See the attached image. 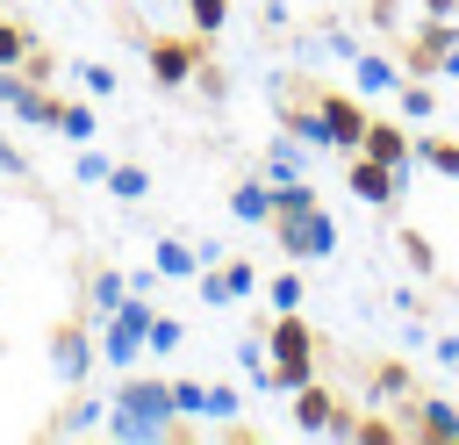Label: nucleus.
I'll return each instance as SVG.
<instances>
[{
  "label": "nucleus",
  "mask_w": 459,
  "mask_h": 445,
  "mask_svg": "<svg viewBox=\"0 0 459 445\" xmlns=\"http://www.w3.org/2000/svg\"><path fill=\"white\" fill-rule=\"evenodd\" d=\"M100 438L115 445H158V438H194V416L172 409V380H122L108 416H100Z\"/></svg>",
  "instance_id": "1"
},
{
  "label": "nucleus",
  "mask_w": 459,
  "mask_h": 445,
  "mask_svg": "<svg viewBox=\"0 0 459 445\" xmlns=\"http://www.w3.org/2000/svg\"><path fill=\"white\" fill-rule=\"evenodd\" d=\"M316 330L301 323V309H287V316H273L265 323V359H273V395H294V388H308L316 380Z\"/></svg>",
  "instance_id": "2"
},
{
  "label": "nucleus",
  "mask_w": 459,
  "mask_h": 445,
  "mask_svg": "<svg viewBox=\"0 0 459 445\" xmlns=\"http://www.w3.org/2000/svg\"><path fill=\"white\" fill-rule=\"evenodd\" d=\"M265 230H273V244H280L294 266H301V258H330V251H337V222L323 215V201H280Z\"/></svg>",
  "instance_id": "3"
},
{
  "label": "nucleus",
  "mask_w": 459,
  "mask_h": 445,
  "mask_svg": "<svg viewBox=\"0 0 459 445\" xmlns=\"http://www.w3.org/2000/svg\"><path fill=\"white\" fill-rule=\"evenodd\" d=\"M151 316H158V309H151V294H136V287H129V294L115 301V316H108V330H100V359H108L115 373L143 359V337H151Z\"/></svg>",
  "instance_id": "4"
},
{
  "label": "nucleus",
  "mask_w": 459,
  "mask_h": 445,
  "mask_svg": "<svg viewBox=\"0 0 459 445\" xmlns=\"http://www.w3.org/2000/svg\"><path fill=\"white\" fill-rule=\"evenodd\" d=\"M402 72L430 79V72H459V14H430L423 29L402 36Z\"/></svg>",
  "instance_id": "5"
},
{
  "label": "nucleus",
  "mask_w": 459,
  "mask_h": 445,
  "mask_svg": "<svg viewBox=\"0 0 459 445\" xmlns=\"http://www.w3.org/2000/svg\"><path fill=\"white\" fill-rule=\"evenodd\" d=\"M301 93L323 108V122H330V144H337V151H359V144H366V122H373V115H366L359 100H344L337 86H316V79H301Z\"/></svg>",
  "instance_id": "6"
},
{
  "label": "nucleus",
  "mask_w": 459,
  "mask_h": 445,
  "mask_svg": "<svg viewBox=\"0 0 459 445\" xmlns=\"http://www.w3.org/2000/svg\"><path fill=\"white\" fill-rule=\"evenodd\" d=\"M143 57H151V79L158 86H194V65L208 57V43H179V36H143Z\"/></svg>",
  "instance_id": "7"
},
{
  "label": "nucleus",
  "mask_w": 459,
  "mask_h": 445,
  "mask_svg": "<svg viewBox=\"0 0 459 445\" xmlns=\"http://www.w3.org/2000/svg\"><path fill=\"white\" fill-rule=\"evenodd\" d=\"M344 187H351L359 201H373V208H394L409 179H402L394 165H380V158H366V151H344Z\"/></svg>",
  "instance_id": "8"
},
{
  "label": "nucleus",
  "mask_w": 459,
  "mask_h": 445,
  "mask_svg": "<svg viewBox=\"0 0 459 445\" xmlns=\"http://www.w3.org/2000/svg\"><path fill=\"white\" fill-rule=\"evenodd\" d=\"M93 359H100V345L86 337V323H57V330H50V373H57L65 388H86Z\"/></svg>",
  "instance_id": "9"
},
{
  "label": "nucleus",
  "mask_w": 459,
  "mask_h": 445,
  "mask_svg": "<svg viewBox=\"0 0 459 445\" xmlns=\"http://www.w3.org/2000/svg\"><path fill=\"white\" fill-rule=\"evenodd\" d=\"M394 416H402L409 438H430V445H452V438H459V409H452L445 395H416V402L394 409Z\"/></svg>",
  "instance_id": "10"
},
{
  "label": "nucleus",
  "mask_w": 459,
  "mask_h": 445,
  "mask_svg": "<svg viewBox=\"0 0 459 445\" xmlns=\"http://www.w3.org/2000/svg\"><path fill=\"white\" fill-rule=\"evenodd\" d=\"M251 287H258V273H251L244 258H230V266H222V258L201 266V301H208V309H230V301H244Z\"/></svg>",
  "instance_id": "11"
},
{
  "label": "nucleus",
  "mask_w": 459,
  "mask_h": 445,
  "mask_svg": "<svg viewBox=\"0 0 459 445\" xmlns=\"http://www.w3.org/2000/svg\"><path fill=\"white\" fill-rule=\"evenodd\" d=\"M100 416H108V402H93L86 388H72V402L57 416H43V438H86V431H100Z\"/></svg>",
  "instance_id": "12"
},
{
  "label": "nucleus",
  "mask_w": 459,
  "mask_h": 445,
  "mask_svg": "<svg viewBox=\"0 0 459 445\" xmlns=\"http://www.w3.org/2000/svg\"><path fill=\"white\" fill-rule=\"evenodd\" d=\"M366 158H380V165H394L402 179H409V165H416V136H402L394 122H366V144H359Z\"/></svg>",
  "instance_id": "13"
},
{
  "label": "nucleus",
  "mask_w": 459,
  "mask_h": 445,
  "mask_svg": "<svg viewBox=\"0 0 459 445\" xmlns=\"http://www.w3.org/2000/svg\"><path fill=\"white\" fill-rule=\"evenodd\" d=\"M366 395H373V402H416V373H409L402 359H380V366L366 373Z\"/></svg>",
  "instance_id": "14"
},
{
  "label": "nucleus",
  "mask_w": 459,
  "mask_h": 445,
  "mask_svg": "<svg viewBox=\"0 0 459 445\" xmlns=\"http://www.w3.org/2000/svg\"><path fill=\"white\" fill-rule=\"evenodd\" d=\"M287 402H294V423H301V431H316V438L330 431V409H337V395H330L323 380H308V388H294Z\"/></svg>",
  "instance_id": "15"
},
{
  "label": "nucleus",
  "mask_w": 459,
  "mask_h": 445,
  "mask_svg": "<svg viewBox=\"0 0 459 445\" xmlns=\"http://www.w3.org/2000/svg\"><path fill=\"white\" fill-rule=\"evenodd\" d=\"M230 215L237 222H273V179H237L230 187Z\"/></svg>",
  "instance_id": "16"
},
{
  "label": "nucleus",
  "mask_w": 459,
  "mask_h": 445,
  "mask_svg": "<svg viewBox=\"0 0 459 445\" xmlns=\"http://www.w3.org/2000/svg\"><path fill=\"white\" fill-rule=\"evenodd\" d=\"M151 266H158L165 280H186V273H201V251H194L186 237H158V251H151Z\"/></svg>",
  "instance_id": "17"
},
{
  "label": "nucleus",
  "mask_w": 459,
  "mask_h": 445,
  "mask_svg": "<svg viewBox=\"0 0 459 445\" xmlns=\"http://www.w3.org/2000/svg\"><path fill=\"white\" fill-rule=\"evenodd\" d=\"M351 79H359L366 93H380V86H394L402 72H394V57H380V50H359V57H351Z\"/></svg>",
  "instance_id": "18"
},
{
  "label": "nucleus",
  "mask_w": 459,
  "mask_h": 445,
  "mask_svg": "<svg viewBox=\"0 0 459 445\" xmlns=\"http://www.w3.org/2000/svg\"><path fill=\"white\" fill-rule=\"evenodd\" d=\"M129 294V273H115V266H100L93 273V287H86V301H93V316H115V301Z\"/></svg>",
  "instance_id": "19"
},
{
  "label": "nucleus",
  "mask_w": 459,
  "mask_h": 445,
  "mask_svg": "<svg viewBox=\"0 0 459 445\" xmlns=\"http://www.w3.org/2000/svg\"><path fill=\"white\" fill-rule=\"evenodd\" d=\"M416 158H423L430 172H445V179H459V144H452V136H416Z\"/></svg>",
  "instance_id": "20"
},
{
  "label": "nucleus",
  "mask_w": 459,
  "mask_h": 445,
  "mask_svg": "<svg viewBox=\"0 0 459 445\" xmlns=\"http://www.w3.org/2000/svg\"><path fill=\"white\" fill-rule=\"evenodd\" d=\"M394 93H402V115H416V122H430V108H437V93L416 79V72H402L394 79Z\"/></svg>",
  "instance_id": "21"
},
{
  "label": "nucleus",
  "mask_w": 459,
  "mask_h": 445,
  "mask_svg": "<svg viewBox=\"0 0 459 445\" xmlns=\"http://www.w3.org/2000/svg\"><path fill=\"white\" fill-rule=\"evenodd\" d=\"M93 129H100V122H93V108H86V100H65V108H57V136H72V144H86Z\"/></svg>",
  "instance_id": "22"
},
{
  "label": "nucleus",
  "mask_w": 459,
  "mask_h": 445,
  "mask_svg": "<svg viewBox=\"0 0 459 445\" xmlns=\"http://www.w3.org/2000/svg\"><path fill=\"white\" fill-rule=\"evenodd\" d=\"M108 187H115V201H143L151 194V172L143 165H108Z\"/></svg>",
  "instance_id": "23"
},
{
  "label": "nucleus",
  "mask_w": 459,
  "mask_h": 445,
  "mask_svg": "<svg viewBox=\"0 0 459 445\" xmlns=\"http://www.w3.org/2000/svg\"><path fill=\"white\" fill-rule=\"evenodd\" d=\"M301 294H308V287H301V273H294V258H287V273L265 287V301H273V316H287V309H301Z\"/></svg>",
  "instance_id": "24"
},
{
  "label": "nucleus",
  "mask_w": 459,
  "mask_h": 445,
  "mask_svg": "<svg viewBox=\"0 0 459 445\" xmlns=\"http://www.w3.org/2000/svg\"><path fill=\"white\" fill-rule=\"evenodd\" d=\"M394 438H409L402 416H359V431H351V445H394Z\"/></svg>",
  "instance_id": "25"
},
{
  "label": "nucleus",
  "mask_w": 459,
  "mask_h": 445,
  "mask_svg": "<svg viewBox=\"0 0 459 445\" xmlns=\"http://www.w3.org/2000/svg\"><path fill=\"white\" fill-rule=\"evenodd\" d=\"M186 22H194V36H215L230 22V0H186Z\"/></svg>",
  "instance_id": "26"
},
{
  "label": "nucleus",
  "mask_w": 459,
  "mask_h": 445,
  "mask_svg": "<svg viewBox=\"0 0 459 445\" xmlns=\"http://www.w3.org/2000/svg\"><path fill=\"white\" fill-rule=\"evenodd\" d=\"M172 409L179 416H208V380H172Z\"/></svg>",
  "instance_id": "27"
},
{
  "label": "nucleus",
  "mask_w": 459,
  "mask_h": 445,
  "mask_svg": "<svg viewBox=\"0 0 459 445\" xmlns=\"http://www.w3.org/2000/svg\"><path fill=\"white\" fill-rule=\"evenodd\" d=\"M22 72H29L36 86H50V79H57V57H50V43H29V50H22Z\"/></svg>",
  "instance_id": "28"
},
{
  "label": "nucleus",
  "mask_w": 459,
  "mask_h": 445,
  "mask_svg": "<svg viewBox=\"0 0 459 445\" xmlns=\"http://www.w3.org/2000/svg\"><path fill=\"white\" fill-rule=\"evenodd\" d=\"M194 86H201V100H222V93H230V72H222L215 57H201V65H194Z\"/></svg>",
  "instance_id": "29"
},
{
  "label": "nucleus",
  "mask_w": 459,
  "mask_h": 445,
  "mask_svg": "<svg viewBox=\"0 0 459 445\" xmlns=\"http://www.w3.org/2000/svg\"><path fill=\"white\" fill-rule=\"evenodd\" d=\"M402 258H409L416 273H437V251H430V237H423V230H402Z\"/></svg>",
  "instance_id": "30"
},
{
  "label": "nucleus",
  "mask_w": 459,
  "mask_h": 445,
  "mask_svg": "<svg viewBox=\"0 0 459 445\" xmlns=\"http://www.w3.org/2000/svg\"><path fill=\"white\" fill-rule=\"evenodd\" d=\"M179 316H151V337H143V352H179Z\"/></svg>",
  "instance_id": "31"
},
{
  "label": "nucleus",
  "mask_w": 459,
  "mask_h": 445,
  "mask_svg": "<svg viewBox=\"0 0 459 445\" xmlns=\"http://www.w3.org/2000/svg\"><path fill=\"white\" fill-rule=\"evenodd\" d=\"M36 43V29H22V22H0V65H22V50Z\"/></svg>",
  "instance_id": "32"
},
{
  "label": "nucleus",
  "mask_w": 459,
  "mask_h": 445,
  "mask_svg": "<svg viewBox=\"0 0 459 445\" xmlns=\"http://www.w3.org/2000/svg\"><path fill=\"white\" fill-rule=\"evenodd\" d=\"M0 179H7V187H22V179H29V158H22L7 136H0Z\"/></svg>",
  "instance_id": "33"
},
{
  "label": "nucleus",
  "mask_w": 459,
  "mask_h": 445,
  "mask_svg": "<svg viewBox=\"0 0 459 445\" xmlns=\"http://www.w3.org/2000/svg\"><path fill=\"white\" fill-rule=\"evenodd\" d=\"M79 79H86V93H93V100H108V93H115V72H108V65H79Z\"/></svg>",
  "instance_id": "34"
},
{
  "label": "nucleus",
  "mask_w": 459,
  "mask_h": 445,
  "mask_svg": "<svg viewBox=\"0 0 459 445\" xmlns=\"http://www.w3.org/2000/svg\"><path fill=\"white\" fill-rule=\"evenodd\" d=\"M72 172H79V179H93V187H108V158H100V151H79V165H72Z\"/></svg>",
  "instance_id": "35"
},
{
  "label": "nucleus",
  "mask_w": 459,
  "mask_h": 445,
  "mask_svg": "<svg viewBox=\"0 0 459 445\" xmlns=\"http://www.w3.org/2000/svg\"><path fill=\"white\" fill-rule=\"evenodd\" d=\"M373 29H394V0H373V14H366Z\"/></svg>",
  "instance_id": "36"
},
{
  "label": "nucleus",
  "mask_w": 459,
  "mask_h": 445,
  "mask_svg": "<svg viewBox=\"0 0 459 445\" xmlns=\"http://www.w3.org/2000/svg\"><path fill=\"white\" fill-rule=\"evenodd\" d=\"M423 14H459V0H423Z\"/></svg>",
  "instance_id": "37"
},
{
  "label": "nucleus",
  "mask_w": 459,
  "mask_h": 445,
  "mask_svg": "<svg viewBox=\"0 0 459 445\" xmlns=\"http://www.w3.org/2000/svg\"><path fill=\"white\" fill-rule=\"evenodd\" d=\"M452 366H459V352H452Z\"/></svg>",
  "instance_id": "38"
},
{
  "label": "nucleus",
  "mask_w": 459,
  "mask_h": 445,
  "mask_svg": "<svg viewBox=\"0 0 459 445\" xmlns=\"http://www.w3.org/2000/svg\"><path fill=\"white\" fill-rule=\"evenodd\" d=\"M0 187H7V179H0Z\"/></svg>",
  "instance_id": "39"
}]
</instances>
